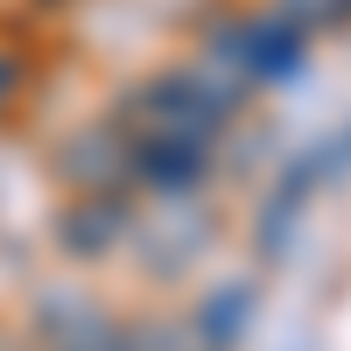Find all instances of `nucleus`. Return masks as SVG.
<instances>
[{
  "mask_svg": "<svg viewBox=\"0 0 351 351\" xmlns=\"http://www.w3.org/2000/svg\"><path fill=\"white\" fill-rule=\"evenodd\" d=\"M246 324H253V281H225L197 309V344L204 351H232V344L246 337Z\"/></svg>",
  "mask_w": 351,
  "mask_h": 351,
  "instance_id": "423d86ee",
  "label": "nucleus"
},
{
  "mask_svg": "<svg viewBox=\"0 0 351 351\" xmlns=\"http://www.w3.org/2000/svg\"><path fill=\"white\" fill-rule=\"evenodd\" d=\"M43 330L56 337V351H106L112 344V316L84 295H43Z\"/></svg>",
  "mask_w": 351,
  "mask_h": 351,
  "instance_id": "39448f33",
  "label": "nucleus"
},
{
  "mask_svg": "<svg viewBox=\"0 0 351 351\" xmlns=\"http://www.w3.org/2000/svg\"><path fill=\"white\" fill-rule=\"evenodd\" d=\"M120 239H127V211H120V197H77L71 211L56 218V246H64L71 260H106Z\"/></svg>",
  "mask_w": 351,
  "mask_h": 351,
  "instance_id": "20e7f679",
  "label": "nucleus"
},
{
  "mask_svg": "<svg viewBox=\"0 0 351 351\" xmlns=\"http://www.w3.org/2000/svg\"><path fill=\"white\" fill-rule=\"evenodd\" d=\"M127 155H134V183H148L155 197H190L211 176V141L190 134H127Z\"/></svg>",
  "mask_w": 351,
  "mask_h": 351,
  "instance_id": "f03ea898",
  "label": "nucleus"
},
{
  "mask_svg": "<svg viewBox=\"0 0 351 351\" xmlns=\"http://www.w3.org/2000/svg\"><path fill=\"white\" fill-rule=\"evenodd\" d=\"M309 28L288 21V14H267V21H246V49H239V71L246 84H295L302 77V56H309Z\"/></svg>",
  "mask_w": 351,
  "mask_h": 351,
  "instance_id": "7ed1b4c3",
  "label": "nucleus"
},
{
  "mask_svg": "<svg viewBox=\"0 0 351 351\" xmlns=\"http://www.w3.org/2000/svg\"><path fill=\"white\" fill-rule=\"evenodd\" d=\"M21 92V64H14V56H0V106H8Z\"/></svg>",
  "mask_w": 351,
  "mask_h": 351,
  "instance_id": "0eeeda50",
  "label": "nucleus"
},
{
  "mask_svg": "<svg viewBox=\"0 0 351 351\" xmlns=\"http://www.w3.org/2000/svg\"><path fill=\"white\" fill-rule=\"evenodd\" d=\"M56 183L77 197H120L134 183V155H127V127H84L56 148Z\"/></svg>",
  "mask_w": 351,
  "mask_h": 351,
  "instance_id": "f257e3e1",
  "label": "nucleus"
}]
</instances>
